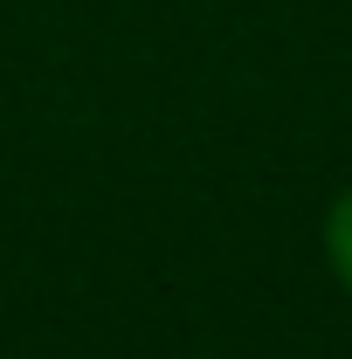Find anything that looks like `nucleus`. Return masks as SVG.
I'll return each mask as SVG.
<instances>
[{
  "instance_id": "obj_1",
  "label": "nucleus",
  "mask_w": 352,
  "mask_h": 359,
  "mask_svg": "<svg viewBox=\"0 0 352 359\" xmlns=\"http://www.w3.org/2000/svg\"><path fill=\"white\" fill-rule=\"evenodd\" d=\"M332 263H339V276L352 283V194L339 201V215H332Z\"/></svg>"
}]
</instances>
